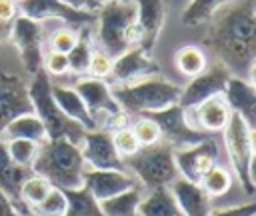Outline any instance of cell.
I'll list each match as a JSON object with an SVG mask.
<instances>
[{
  "mask_svg": "<svg viewBox=\"0 0 256 216\" xmlns=\"http://www.w3.org/2000/svg\"><path fill=\"white\" fill-rule=\"evenodd\" d=\"M20 216H36V214H32V212H28V214H20Z\"/></svg>",
  "mask_w": 256,
  "mask_h": 216,
  "instance_id": "bcb514c9",
  "label": "cell"
},
{
  "mask_svg": "<svg viewBox=\"0 0 256 216\" xmlns=\"http://www.w3.org/2000/svg\"><path fill=\"white\" fill-rule=\"evenodd\" d=\"M66 196V212L64 216H104L100 210V202L92 196V192L82 184L80 188L62 190Z\"/></svg>",
  "mask_w": 256,
  "mask_h": 216,
  "instance_id": "4316f807",
  "label": "cell"
},
{
  "mask_svg": "<svg viewBox=\"0 0 256 216\" xmlns=\"http://www.w3.org/2000/svg\"><path fill=\"white\" fill-rule=\"evenodd\" d=\"M146 116L156 122L158 130H160V142L168 144L172 150L192 146L210 136V134L198 130L196 126H192V122H188V112L178 104L168 106L158 112H150Z\"/></svg>",
  "mask_w": 256,
  "mask_h": 216,
  "instance_id": "9c48e42d",
  "label": "cell"
},
{
  "mask_svg": "<svg viewBox=\"0 0 256 216\" xmlns=\"http://www.w3.org/2000/svg\"><path fill=\"white\" fill-rule=\"evenodd\" d=\"M228 6V10L212 18L204 44L232 74H248L252 82L256 58L254 0H236Z\"/></svg>",
  "mask_w": 256,
  "mask_h": 216,
  "instance_id": "6da1fadb",
  "label": "cell"
},
{
  "mask_svg": "<svg viewBox=\"0 0 256 216\" xmlns=\"http://www.w3.org/2000/svg\"><path fill=\"white\" fill-rule=\"evenodd\" d=\"M14 2H20V0H14Z\"/></svg>",
  "mask_w": 256,
  "mask_h": 216,
  "instance_id": "7dc6e473",
  "label": "cell"
},
{
  "mask_svg": "<svg viewBox=\"0 0 256 216\" xmlns=\"http://www.w3.org/2000/svg\"><path fill=\"white\" fill-rule=\"evenodd\" d=\"M86 162L80 144L66 138L46 140L38 148V156L32 162V172L46 178L54 188L72 190L82 186V176L86 172Z\"/></svg>",
  "mask_w": 256,
  "mask_h": 216,
  "instance_id": "7a4b0ae2",
  "label": "cell"
},
{
  "mask_svg": "<svg viewBox=\"0 0 256 216\" xmlns=\"http://www.w3.org/2000/svg\"><path fill=\"white\" fill-rule=\"evenodd\" d=\"M140 148L144 146H152V144H158L160 142V130L156 126V122L152 118H148L146 114H140V116H134L132 118V124H130Z\"/></svg>",
  "mask_w": 256,
  "mask_h": 216,
  "instance_id": "836d02e7",
  "label": "cell"
},
{
  "mask_svg": "<svg viewBox=\"0 0 256 216\" xmlns=\"http://www.w3.org/2000/svg\"><path fill=\"white\" fill-rule=\"evenodd\" d=\"M82 184L92 192V196L102 202L112 198L132 186H138V180L128 170H94L86 168L82 176Z\"/></svg>",
  "mask_w": 256,
  "mask_h": 216,
  "instance_id": "ac0fdd59",
  "label": "cell"
},
{
  "mask_svg": "<svg viewBox=\"0 0 256 216\" xmlns=\"http://www.w3.org/2000/svg\"><path fill=\"white\" fill-rule=\"evenodd\" d=\"M222 138L240 186L246 194H254V130L238 114H230L228 124L222 130Z\"/></svg>",
  "mask_w": 256,
  "mask_h": 216,
  "instance_id": "52a82bcc",
  "label": "cell"
},
{
  "mask_svg": "<svg viewBox=\"0 0 256 216\" xmlns=\"http://www.w3.org/2000/svg\"><path fill=\"white\" fill-rule=\"evenodd\" d=\"M4 146H6V152H8L10 160L20 164V166H26V168H32V162L36 160L38 148H40V144H36L32 140H24V138L6 140Z\"/></svg>",
  "mask_w": 256,
  "mask_h": 216,
  "instance_id": "d6a6232c",
  "label": "cell"
},
{
  "mask_svg": "<svg viewBox=\"0 0 256 216\" xmlns=\"http://www.w3.org/2000/svg\"><path fill=\"white\" fill-rule=\"evenodd\" d=\"M92 38H90V30L86 26H82V30L78 32V40L76 44L70 48V52L66 54L68 58V70L74 76H86L88 74V64H90V56H92Z\"/></svg>",
  "mask_w": 256,
  "mask_h": 216,
  "instance_id": "f1b7e54d",
  "label": "cell"
},
{
  "mask_svg": "<svg viewBox=\"0 0 256 216\" xmlns=\"http://www.w3.org/2000/svg\"><path fill=\"white\" fill-rule=\"evenodd\" d=\"M0 216H20V212L16 210V206L12 204V200L0 190Z\"/></svg>",
  "mask_w": 256,
  "mask_h": 216,
  "instance_id": "7bdbcfd3",
  "label": "cell"
},
{
  "mask_svg": "<svg viewBox=\"0 0 256 216\" xmlns=\"http://www.w3.org/2000/svg\"><path fill=\"white\" fill-rule=\"evenodd\" d=\"M168 188L184 216H210L212 198L202 190L200 184L178 176Z\"/></svg>",
  "mask_w": 256,
  "mask_h": 216,
  "instance_id": "ffe728a7",
  "label": "cell"
},
{
  "mask_svg": "<svg viewBox=\"0 0 256 216\" xmlns=\"http://www.w3.org/2000/svg\"><path fill=\"white\" fill-rule=\"evenodd\" d=\"M76 40H78V32L72 30L70 26H62V28H56V30L50 34L48 44H50V50L68 54L70 48L76 44Z\"/></svg>",
  "mask_w": 256,
  "mask_h": 216,
  "instance_id": "8d00e7d4",
  "label": "cell"
},
{
  "mask_svg": "<svg viewBox=\"0 0 256 216\" xmlns=\"http://www.w3.org/2000/svg\"><path fill=\"white\" fill-rule=\"evenodd\" d=\"M174 64H176V68H178L184 76L194 78V76H198L200 72L206 70L208 60H206V54H204L202 48L188 44V46H182V48L176 50V54H174Z\"/></svg>",
  "mask_w": 256,
  "mask_h": 216,
  "instance_id": "f546056e",
  "label": "cell"
},
{
  "mask_svg": "<svg viewBox=\"0 0 256 216\" xmlns=\"http://www.w3.org/2000/svg\"><path fill=\"white\" fill-rule=\"evenodd\" d=\"M42 70L48 74V76H64L68 74V58L64 52H54V50H48L44 56H42Z\"/></svg>",
  "mask_w": 256,
  "mask_h": 216,
  "instance_id": "f35d334b",
  "label": "cell"
},
{
  "mask_svg": "<svg viewBox=\"0 0 256 216\" xmlns=\"http://www.w3.org/2000/svg\"><path fill=\"white\" fill-rule=\"evenodd\" d=\"M136 6V24L140 30V42L138 46L152 54L158 36L164 28L166 16H168V0H132Z\"/></svg>",
  "mask_w": 256,
  "mask_h": 216,
  "instance_id": "e0dca14e",
  "label": "cell"
},
{
  "mask_svg": "<svg viewBox=\"0 0 256 216\" xmlns=\"http://www.w3.org/2000/svg\"><path fill=\"white\" fill-rule=\"evenodd\" d=\"M96 40L102 52L110 58L120 56L140 42V30L136 24V6L132 0H110L96 10Z\"/></svg>",
  "mask_w": 256,
  "mask_h": 216,
  "instance_id": "3957f363",
  "label": "cell"
},
{
  "mask_svg": "<svg viewBox=\"0 0 256 216\" xmlns=\"http://www.w3.org/2000/svg\"><path fill=\"white\" fill-rule=\"evenodd\" d=\"M124 168L130 170L146 190L170 186L180 176L174 162V150L164 142L144 146L130 158H124Z\"/></svg>",
  "mask_w": 256,
  "mask_h": 216,
  "instance_id": "8992f818",
  "label": "cell"
},
{
  "mask_svg": "<svg viewBox=\"0 0 256 216\" xmlns=\"http://www.w3.org/2000/svg\"><path fill=\"white\" fill-rule=\"evenodd\" d=\"M210 216H256V204L248 202V204H238V206L222 208V210L210 212Z\"/></svg>",
  "mask_w": 256,
  "mask_h": 216,
  "instance_id": "ab89813d",
  "label": "cell"
},
{
  "mask_svg": "<svg viewBox=\"0 0 256 216\" xmlns=\"http://www.w3.org/2000/svg\"><path fill=\"white\" fill-rule=\"evenodd\" d=\"M174 162L182 178L200 184L202 176L218 164V144L212 136H208L192 146L178 148L174 150Z\"/></svg>",
  "mask_w": 256,
  "mask_h": 216,
  "instance_id": "7c38bea8",
  "label": "cell"
},
{
  "mask_svg": "<svg viewBox=\"0 0 256 216\" xmlns=\"http://www.w3.org/2000/svg\"><path fill=\"white\" fill-rule=\"evenodd\" d=\"M158 72L160 66L156 64L152 54H148L140 46H132L112 60V72L108 78L112 80V86H126L156 76Z\"/></svg>",
  "mask_w": 256,
  "mask_h": 216,
  "instance_id": "4fadbf2b",
  "label": "cell"
},
{
  "mask_svg": "<svg viewBox=\"0 0 256 216\" xmlns=\"http://www.w3.org/2000/svg\"><path fill=\"white\" fill-rule=\"evenodd\" d=\"M80 150L84 156V162L88 168L94 170H126L122 158L118 156L112 134L104 128L86 130L80 140Z\"/></svg>",
  "mask_w": 256,
  "mask_h": 216,
  "instance_id": "9a60e30c",
  "label": "cell"
},
{
  "mask_svg": "<svg viewBox=\"0 0 256 216\" xmlns=\"http://www.w3.org/2000/svg\"><path fill=\"white\" fill-rule=\"evenodd\" d=\"M104 2H110V0H96V4L100 6V4H104Z\"/></svg>",
  "mask_w": 256,
  "mask_h": 216,
  "instance_id": "f6af8a7d",
  "label": "cell"
},
{
  "mask_svg": "<svg viewBox=\"0 0 256 216\" xmlns=\"http://www.w3.org/2000/svg\"><path fill=\"white\" fill-rule=\"evenodd\" d=\"M74 90L78 92V96L82 98L84 106L88 108L92 120L96 122V128H98V122H100L102 116H104V120H102L104 126L102 128L108 130V132H112L118 126L128 124L130 118L120 110L118 102L112 96V90H110L108 82L86 76V78H80L76 82Z\"/></svg>",
  "mask_w": 256,
  "mask_h": 216,
  "instance_id": "ba28073f",
  "label": "cell"
},
{
  "mask_svg": "<svg viewBox=\"0 0 256 216\" xmlns=\"http://www.w3.org/2000/svg\"><path fill=\"white\" fill-rule=\"evenodd\" d=\"M16 4H18V14L26 16L30 20H36V22H44L50 18L62 20L68 26H88V24L96 22L94 12L70 8L60 0H20Z\"/></svg>",
  "mask_w": 256,
  "mask_h": 216,
  "instance_id": "5bb4252c",
  "label": "cell"
},
{
  "mask_svg": "<svg viewBox=\"0 0 256 216\" xmlns=\"http://www.w3.org/2000/svg\"><path fill=\"white\" fill-rule=\"evenodd\" d=\"M138 214L140 216H184L168 186L148 190V196H142L140 200Z\"/></svg>",
  "mask_w": 256,
  "mask_h": 216,
  "instance_id": "d4e9b609",
  "label": "cell"
},
{
  "mask_svg": "<svg viewBox=\"0 0 256 216\" xmlns=\"http://www.w3.org/2000/svg\"><path fill=\"white\" fill-rule=\"evenodd\" d=\"M50 76L44 72V70H38L34 74V80L28 84V94H30V100H32V108H34V114L42 120L44 128H46V136L48 140H54V138H66L74 144H80L82 136H84V128L70 120L54 102L52 98V92H50Z\"/></svg>",
  "mask_w": 256,
  "mask_h": 216,
  "instance_id": "5b68a950",
  "label": "cell"
},
{
  "mask_svg": "<svg viewBox=\"0 0 256 216\" xmlns=\"http://www.w3.org/2000/svg\"><path fill=\"white\" fill-rule=\"evenodd\" d=\"M110 134H112V144H114L118 156L122 158V162H124V158H130L132 154H136L140 150V144H138V140L130 128V122L114 128Z\"/></svg>",
  "mask_w": 256,
  "mask_h": 216,
  "instance_id": "e575fe53",
  "label": "cell"
},
{
  "mask_svg": "<svg viewBox=\"0 0 256 216\" xmlns=\"http://www.w3.org/2000/svg\"><path fill=\"white\" fill-rule=\"evenodd\" d=\"M112 60H114V58H110L106 52L94 48V50H92V56H90V64H88V74H86V76L98 78V80L108 78L110 72H112Z\"/></svg>",
  "mask_w": 256,
  "mask_h": 216,
  "instance_id": "74e56055",
  "label": "cell"
},
{
  "mask_svg": "<svg viewBox=\"0 0 256 216\" xmlns=\"http://www.w3.org/2000/svg\"><path fill=\"white\" fill-rule=\"evenodd\" d=\"M30 212L36 214V216H64V212H66V196H64V192L60 188H52L46 194V198L38 206H34Z\"/></svg>",
  "mask_w": 256,
  "mask_h": 216,
  "instance_id": "d590c367",
  "label": "cell"
},
{
  "mask_svg": "<svg viewBox=\"0 0 256 216\" xmlns=\"http://www.w3.org/2000/svg\"><path fill=\"white\" fill-rule=\"evenodd\" d=\"M42 40H44L42 22L30 20L22 14H18L12 20L10 42L18 48L22 64L30 74H36L38 70H42V56H44Z\"/></svg>",
  "mask_w": 256,
  "mask_h": 216,
  "instance_id": "30bf717a",
  "label": "cell"
},
{
  "mask_svg": "<svg viewBox=\"0 0 256 216\" xmlns=\"http://www.w3.org/2000/svg\"><path fill=\"white\" fill-rule=\"evenodd\" d=\"M200 186L202 190L210 196V198H216V196H222L230 190L232 186V174L230 170H226L224 166L220 164H214L200 180Z\"/></svg>",
  "mask_w": 256,
  "mask_h": 216,
  "instance_id": "1f68e13d",
  "label": "cell"
},
{
  "mask_svg": "<svg viewBox=\"0 0 256 216\" xmlns=\"http://www.w3.org/2000/svg\"><path fill=\"white\" fill-rule=\"evenodd\" d=\"M34 112L32 100L28 94V84L10 72L0 74V134L6 128L8 122H12L16 116Z\"/></svg>",
  "mask_w": 256,
  "mask_h": 216,
  "instance_id": "2e32d148",
  "label": "cell"
},
{
  "mask_svg": "<svg viewBox=\"0 0 256 216\" xmlns=\"http://www.w3.org/2000/svg\"><path fill=\"white\" fill-rule=\"evenodd\" d=\"M10 30H12V22L0 20V44L10 40Z\"/></svg>",
  "mask_w": 256,
  "mask_h": 216,
  "instance_id": "ee69618b",
  "label": "cell"
},
{
  "mask_svg": "<svg viewBox=\"0 0 256 216\" xmlns=\"http://www.w3.org/2000/svg\"><path fill=\"white\" fill-rule=\"evenodd\" d=\"M186 112H192L196 128L206 132V134L222 132L224 126L228 124L230 114H232L222 94H216V96L200 102L198 106H194L192 110H186Z\"/></svg>",
  "mask_w": 256,
  "mask_h": 216,
  "instance_id": "7402d4cb",
  "label": "cell"
},
{
  "mask_svg": "<svg viewBox=\"0 0 256 216\" xmlns=\"http://www.w3.org/2000/svg\"><path fill=\"white\" fill-rule=\"evenodd\" d=\"M30 174H32V168L20 166L10 160L4 140H0V190L12 200V204L16 206V210L20 214H28V210L20 202V186Z\"/></svg>",
  "mask_w": 256,
  "mask_h": 216,
  "instance_id": "44dd1931",
  "label": "cell"
},
{
  "mask_svg": "<svg viewBox=\"0 0 256 216\" xmlns=\"http://www.w3.org/2000/svg\"><path fill=\"white\" fill-rule=\"evenodd\" d=\"M110 90H112V96L118 102L120 110L128 118H134L140 114L158 112V110L178 104L182 88L156 74V76L144 78L136 84L110 86Z\"/></svg>",
  "mask_w": 256,
  "mask_h": 216,
  "instance_id": "277c9868",
  "label": "cell"
},
{
  "mask_svg": "<svg viewBox=\"0 0 256 216\" xmlns=\"http://www.w3.org/2000/svg\"><path fill=\"white\" fill-rule=\"evenodd\" d=\"M60 2H64V4L70 6V8L84 10V12H94V14H96V10H98L96 0H60Z\"/></svg>",
  "mask_w": 256,
  "mask_h": 216,
  "instance_id": "b9f144b4",
  "label": "cell"
},
{
  "mask_svg": "<svg viewBox=\"0 0 256 216\" xmlns=\"http://www.w3.org/2000/svg\"><path fill=\"white\" fill-rule=\"evenodd\" d=\"M236 0H190V4L184 8L180 20L184 26H200L204 22H210L220 8L232 4Z\"/></svg>",
  "mask_w": 256,
  "mask_h": 216,
  "instance_id": "83f0119b",
  "label": "cell"
},
{
  "mask_svg": "<svg viewBox=\"0 0 256 216\" xmlns=\"http://www.w3.org/2000/svg\"><path fill=\"white\" fill-rule=\"evenodd\" d=\"M50 92H52V98L56 102V106L74 122H78L84 130H94L96 128V122L92 120L88 108L84 106L82 98L78 96V92L70 86H62V84H52L50 86Z\"/></svg>",
  "mask_w": 256,
  "mask_h": 216,
  "instance_id": "603a6c76",
  "label": "cell"
},
{
  "mask_svg": "<svg viewBox=\"0 0 256 216\" xmlns=\"http://www.w3.org/2000/svg\"><path fill=\"white\" fill-rule=\"evenodd\" d=\"M230 76H232V72L220 62H216L210 68L206 66L204 72L190 78V82L180 90L178 106H182L184 110H192L200 102H204L216 94H224V88H226V82Z\"/></svg>",
  "mask_w": 256,
  "mask_h": 216,
  "instance_id": "8fae6325",
  "label": "cell"
},
{
  "mask_svg": "<svg viewBox=\"0 0 256 216\" xmlns=\"http://www.w3.org/2000/svg\"><path fill=\"white\" fill-rule=\"evenodd\" d=\"M224 100L232 114H238L252 130L256 126V90L254 82L242 76H230L224 88Z\"/></svg>",
  "mask_w": 256,
  "mask_h": 216,
  "instance_id": "d6986e66",
  "label": "cell"
},
{
  "mask_svg": "<svg viewBox=\"0 0 256 216\" xmlns=\"http://www.w3.org/2000/svg\"><path fill=\"white\" fill-rule=\"evenodd\" d=\"M14 138H24V140H32L36 144H44L48 140L46 136V128L42 124V120L34 114V112H26L16 116L12 122L6 124V128L0 134V140H14Z\"/></svg>",
  "mask_w": 256,
  "mask_h": 216,
  "instance_id": "cb8c5ba5",
  "label": "cell"
},
{
  "mask_svg": "<svg viewBox=\"0 0 256 216\" xmlns=\"http://www.w3.org/2000/svg\"><path fill=\"white\" fill-rule=\"evenodd\" d=\"M142 200L140 186H132L112 198H106L100 202V210L104 216H140L138 206Z\"/></svg>",
  "mask_w": 256,
  "mask_h": 216,
  "instance_id": "484cf974",
  "label": "cell"
},
{
  "mask_svg": "<svg viewBox=\"0 0 256 216\" xmlns=\"http://www.w3.org/2000/svg\"><path fill=\"white\" fill-rule=\"evenodd\" d=\"M18 16V4L14 0H0V20L12 22Z\"/></svg>",
  "mask_w": 256,
  "mask_h": 216,
  "instance_id": "60d3db41",
  "label": "cell"
},
{
  "mask_svg": "<svg viewBox=\"0 0 256 216\" xmlns=\"http://www.w3.org/2000/svg\"><path fill=\"white\" fill-rule=\"evenodd\" d=\"M54 186L46 180V178H42V176H38V174H30L24 182H22V186H20V202L24 204V208L30 212L34 206H38L44 198H46V194L52 190Z\"/></svg>",
  "mask_w": 256,
  "mask_h": 216,
  "instance_id": "4dcf8cb0",
  "label": "cell"
}]
</instances>
